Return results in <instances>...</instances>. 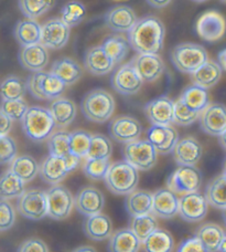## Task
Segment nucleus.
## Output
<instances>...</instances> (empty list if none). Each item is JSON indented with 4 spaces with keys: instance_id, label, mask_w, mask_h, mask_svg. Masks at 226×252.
I'll return each mask as SVG.
<instances>
[{
    "instance_id": "obj_1",
    "label": "nucleus",
    "mask_w": 226,
    "mask_h": 252,
    "mask_svg": "<svg viewBox=\"0 0 226 252\" xmlns=\"http://www.w3.org/2000/svg\"><path fill=\"white\" fill-rule=\"evenodd\" d=\"M166 28L160 19L149 16L137 21L128 32V41L139 55H158L164 47Z\"/></svg>"
},
{
    "instance_id": "obj_2",
    "label": "nucleus",
    "mask_w": 226,
    "mask_h": 252,
    "mask_svg": "<svg viewBox=\"0 0 226 252\" xmlns=\"http://www.w3.org/2000/svg\"><path fill=\"white\" fill-rule=\"evenodd\" d=\"M26 136L33 142H43L51 136L56 122L48 109L41 106H31L21 121Z\"/></svg>"
},
{
    "instance_id": "obj_3",
    "label": "nucleus",
    "mask_w": 226,
    "mask_h": 252,
    "mask_svg": "<svg viewBox=\"0 0 226 252\" xmlns=\"http://www.w3.org/2000/svg\"><path fill=\"white\" fill-rule=\"evenodd\" d=\"M81 109L85 118L94 123H105L115 112V100L110 92L96 89L84 96Z\"/></svg>"
},
{
    "instance_id": "obj_4",
    "label": "nucleus",
    "mask_w": 226,
    "mask_h": 252,
    "mask_svg": "<svg viewBox=\"0 0 226 252\" xmlns=\"http://www.w3.org/2000/svg\"><path fill=\"white\" fill-rule=\"evenodd\" d=\"M139 170L127 161H116L111 164L105 181L108 190L115 195H129L139 182Z\"/></svg>"
},
{
    "instance_id": "obj_5",
    "label": "nucleus",
    "mask_w": 226,
    "mask_h": 252,
    "mask_svg": "<svg viewBox=\"0 0 226 252\" xmlns=\"http://www.w3.org/2000/svg\"><path fill=\"white\" fill-rule=\"evenodd\" d=\"M171 61L182 73L193 74L209 60V56L204 48L200 44L185 42L178 44L171 51Z\"/></svg>"
},
{
    "instance_id": "obj_6",
    "label": "nucleus",
    "mask_w": 226,
    "mask_h": 252,
    "mask_svg": "<svg viewBox=\"0 0 226 252\" xmlns=\"http://www.w3.org/2000/svg\"><path fill=\"white\" fill-rule=\"evenodd\" d=\"M66 85L51 72H34L27 81V89L37 100H56Z\"/></svg>"
},
{
    "instance_id": "obj_7",
    "label": "nucleus",
    "mask_w": 226,
    "mask_h": 252,
    "mask_svg": "<svg viewBox=\"0 0 226 252\" xmlns=\"http://www.w3.org/2000/svg\"><path fill=\"white\" fill-rule=\"evenodd\" d=\"M124 157L125 160L136 169L146 172L157 164L158 152L148 139H137L126 144Z\"/></svg>"
},
{
    "instance_id": "obj_8",
    "label": "nucleus",
    "mask_w": 226,
    "mask_h": 252,
    "mask_svg": "<svg viewBox=\"0 0 226 252\" xmlns=\"http://www.w3.org/2000/svg\"><path fill=\"white\" fill-rule=\"evenodd\" d=\"M17 210L27 219L41 220L48 215V196L47 192L40 189H31L25 191L18 198Z\"/></svg>"
},
{
    "instance_id": "obj_9",
    "label": "nucleus",
    "mask_w": 226,
    "mask_h": 252,
    "mask_svg": "<svg viewBox=\"0 0 226 252\" xmlns=\"http://www.w3.org/2000/svg\"><path fill=\"white\" fill-rule=\"evenodd\" d=\"M202 173L196 166H179L167 181V187L175 193L198 191L202 186Z\"/></svg>"
},
{
    "instance_id": "obj_10",
    "label": "nucleus",
    "mask_w": 226,
    "mask_h": 252,
    "mask_svg": "<svg viewBox=\"0 0 226 252\" xmlns=\"http://www.w3.org/2000/svg\"><path fill=\"white\" fill-rule=\"evenodd\" d=\"M48 215L54 220H64L72 213L74 206V198L69 189L56 185L47 191Z\"/></svg>"
},
{
    "instance_id": "obj_11",
    "label": "nucleus",
    "mask_w": 226,
    "mask_h": 252,
    "mask_svg": "<svg viewBox=\"0 0 226 252\" xmlns=\"http://www.w3.org/2000/svg\"><path fill=\"white\" fill-rule=\"evenodd\" d=\"M209 210V202L205 195L196 191L185 193L180 198L179 215L184 221L198 222L205 218Z\"/></svg>"
},
{
    "instance_id": "obj_12",
    "label": "nucleus",
    "mask_w": 226,
    "mask_h": 252,
    "mask_svg": "<svg viewBox=\"0 0 226 252\" xmlns=\"http://www.w3.org/2000/svg\"><path fill=\"white\" fill-rule=\"evenodd\" d=\"M143 81L132 62L119 66L112 76V85L116 92L123 95H133L138 93Z\"/></svg>"
},
{
    "instance_id": "obj_13",
    "label": "nucleus",
    "mask_w": 226,
    "mask_h": 252,
    "mask_svg": "<svg viewBox=\"0 0 226 252\" xmlns=\"http://www.w3.org/2000/svg\"><path fill=\"white\" fill-rule=\"evenodd\" d=\"M70 39V27L61 20L54 18L45 22L42 26L41 44L47 49L58 50L66 46Z\"/></svg>"
},
{
    "instance_id": "obj_14",
    "label": "nucleus",
    "mask_w": 226,
    "mask_h": 252,
    "mask_svg": "<svg viewBox=\"0 0 226 252\" xmlns=\"http://www.w3.org/2000/svg\"><path fill=\"white\" fill-rule=\"evenodd\" d=\"M197 31L200 38L209 42L222 39L226 31L224 17L216 11H207L197 22Z\"/></svg>"
},
{
    "instance_id": "obj_15",
    "label": "nucleus",
    "mask_w": 226,
    "mask_h": 252,
    "mask_svg": "<svg viewBox=\"0 0 226 252\" xmlns=\"http://www.w3.org/2000/svg\"><path fill=\"white\" fill-rule=\"evenodd\" d=\"M76 210L86 217L101 214L105 207V196L99 189L88 186L81 189L74 198Z\"/></svg>"
},
{
    "instance_id": "obj_16",
    "label": "nucleus",
    "mask_w": 226,
    "mask_h": 252,
    "mask_svg": "<svg viewBox=\"0 0 226 252\" xmlns=\"http://www.w3.org/2000/svg\"><path fill=\"white\" fill-rule=\"evenodd\" d=\"M142 133V127L137 120L130 116H119L110 124V134L118 143L128 144L137 141Z\"/></svg>"
},
{
    "instance_id": "obj_17",
    "label": "nucleus",
    "mask_w": 226,
    "mask_h": 252,
    "mask_svg": "<svg viewBox=\"0 0 226 252\" xmlns=\"http://www.w3.org/2000/svg\"><path fill=\"white\" fill-rule=\"evenodd\" d=\"M148 141L155 146L158 154L167 155L173 152L179 135L170 125H152L148 129Z\"/></svg>"
},
{
    "instance_id": "obj_18",
    "label": "nucleus",
    "mask_w": 226,
    "mask_h": 252,
    "mask_svg": "<svg viewBox=\"0 0 226 252\" xmlns=\"http://www.w3.org/2000/svg\"><path fill=\"white\" fill-rule=\"evenodd\" d=\"M149 122L152 125H171L173 123L174 102L167 96H159L144 106Z\"/></svg>"
},
{
    "instance_id": "obj_19",
    "label": "nucleus",
    "mask_w": 226,
    "mask_h": 252,
    "mask_svg": "<svg viewBox=\"0 0 226 252\" xmlns=\"http://www.w3.org/2000/svg\"><path fill=\"white\" fill-rule=\"evenodd\" d=\"M201 128L212 136H220L226 130V106L210 104L200 116Z\"/></svg>"
},
{
    "instance_id": "obj_20",
    "label": "nucleus",
    "mask_w": 226,
    "mask_h": 252,
    "mask_svg": "<svg viewBox=\"0 0 226 252\" xmlns=\"http://www.w3.org/2000/svg\"><path fill=\"white\" fill-rule=\"evenodd\" d=\"M152 214L162 219H171L179 214L178 193L170 190L169 188H162L152 195Z\"/></svg>"
},
{
    "instance_id": "obj_21",
    "label": "nucleus",
    "mask_w": 226,
    "mask_h": 252,
    "mask_svg": "<svg viewBox=\"0 0 226 252\" xmlns=\"http://www.w3.org/2000/svg\"><path fill=\"white\" fill-rule=\"evenodd\" d=\"M137 16L135 11L128 6L119 4L113 7L105 15L107 27L116 32H129L137 24Z\"/></svg>"
},
{
    "instance_id": "obj_22",
    "label": "nucleus",
    "mask_w": 226,
    "mask_h": 252,
    "mask_svg": "<svg viewBox=\"0 0 226 252\" xmlns=\"http://www.w3.org/2000/svg\"><path fill=\"white\" fill-rule=\"evenodd\" d=\"M172 153L175 163L179 166H196L201 159L203 148L200 142L189 136L180 139Z\"/></svg>"
},
{
    "instance_id": "obj_23",
    "label": "nucleus",
    "mask_w": 226,
    "mask_h": 252,
    "mask_svg": "<svg viewBox=\"0 0 226 252\" xmlns=\"http://www.w3.org/2000/svg\"><path fill=\"white\" fill-rule=\"evenodd\" d=\"M132 63L143 82H153L164 73L165 63L158 55H139Z\"/></svg>"
},
{
    "instance_id": "obj_24",
    "label": "nucleus",
    "mask_w": 226,
    "mask_h": 252,
    "mask_svg": "<svg viewBox=\"0 0 226 252\" xmlns=\"http://www.w3.org/2000/svg\"><path fill=\"white\" fill-rule=\"evenodd\" d=\"M71 172L65 157L49 155L40 166V176L50 185H57Z\"/></svg>"
},
{
    "instance_id": "obj_25",
    "label": "nucleus",
    "mask_w": 226,
    "mask_h": 252,
    "mask_svg": "<svg viewBox=\"0 0 226 252\" xmlns=\"http://www.w3.org/2000/svg\"><path fill=\"white\" fill-rule=\"evenodd\" d=\"M84 64L85 69L93 75H105L116 65L102 46L88 49L85 53Z\"/></svg>"
},
{
    "instance_id": "obj_26",
    "label": "nucleus",
    "mask_w": 226,
    "mask_h": 252,
    "mask_svg": "<svg viewBox=\"0 0 226 252\" xmlns=\"http://www.w3.org/2000/svg\"><path fill=\"white\" fill-rule=\"evenodd\" d=\"M19 62L26 70L34 72L43 71L49 63L48 49L41 43L24 47L19 52Z\"/></svg>"
},
{
    "instance_id": "obj_27",
    "label": "nucleus",
    "mask_w": 226,
    "mask_h": 252,
    "mask_svg": "<svg viewBox=\"0 0 226 252\" xmlns=\"http://www.w3.org/2000/svg\"><path fill=\"white\" fill-rule=\"evenodd\" d=\"M83 229L90 240L103 241L113 235V222L106 215L97 214L85 219Z\"/></svg>"
},
{
    "instance_id": "obj_28",
    "label": "nucleus",
    "mask_w": 226,
    "mask_h": 252,
    "mask_svg": "<svg viewBox=\"0 0 226 252\" xmlns=\"http://www.w3.org/2000/svg\"><path fill=\"white\" fill-rule=\"evenodd\" d=\"M18 43L24 47L41 43L42 26L33 19H25L18 22L13 31Z\"/></svg>"
},
{
    "instance_id": "obj_29",
    "label": "nucleus",
    "mask_w": 226,
    "mask_h": 252,
    "mask_svg": "<svg viewBox=\"0 0 226 252\" xmlns=\"http://www.w3.org/2000/svg\"><path fill=\"white\" fill-rule=\"evenodd\" d=\"M50 72L60 79L65 85L76 83L83 74L81 65L70 58H61V59L54 61Z\"/></svg>"
},
{
    "instance_id": "obj_30",
    "label": "nucleus",
    "mask_w": 226,
    "mask_h": 252,
    "mask_svg": "<svg viewBox=\"0 0 226 252\" xmlns=\"http://www.w3.org/2000/svg\"><path fill=\"white\" fill-rule=\"evenodd\" d=\"M141 244L132 229H121L111 236L108 250L110 252H138Z\"/></svg>"
},
{
    "instance_id": "obj_31",
    "label": "nucleus",
    "mask_w": 226,
    "mask_h": 252,
    "mask_svg": "<svg viewBox=\"0 0 226 252\" xmlns=\"http://www.w3.org/2000/svg\"><path fill=\"white\" fill-rule=\"evenodd\" d=\"M50 112L56 122V126L64 128L73 122L76 116V105L69 98L58 97L50 105Z\"/></svg>"
},
{
    "instance_id": "obj_32",
    "label": "nucleus",
    "mask_w": 226,
    "mask_h": 252,
    "mask_svg": "<svg viewBox=\"0 0 226 252\" xmlns=\"http://www.w3.org/2000/svg\"><path fill=\"white\" fill-rule=\"evenodd\" d=\"M222 71L223 70L219 64V62L207 60L204 64L198 67L192 74L193 84H197L198 87H202L206 90L213 88L221 80Z\"/></svg>"
},
{
    "instance_id": "obj_33",
    "label": "nucleus",
    "mask_w": 226,
    "mask_h": 252,
    "mask_svg": "<svg viewBox=\"0 0 226 252\" xmlns=\"http://www.w3.org/2000/svg\"><path fill=\"white\" fill-rule=\"evenodd\" d=\"M224 236V230L216 223H204L196 233L206 252H218Z\"/></svg>"
},
{
    "instance_id": "obj_34",
    "label": "nucleus",
    "mask_w": 226,
    "mask_h": 252,
    "mask_svg": "<svg viewBox=\"0 0 226 252\" xmlns=\"http://www.w3.org/2000/svg\"><path fill=\"white\" fill-rule=\"evenodd\" d=\"M153 197L146 190H134L126 198V209L132 217L152 213Z\"/></svg>"
},
{
    "instance_id": "obj_35",
    "label": "nucleus",
    "mask_w": 226,
    "mask_h": 252,
    "mask_svg": "<svg viewBox=\"0 0 226 252\" xmlns=\"http://www.w3.org/2000/svg\"><path fill=\"white\" fill-rule=\"evenodd\" d=\"M180 100L190 109L198 112V113H202L210 105V97L207 90L198 87L197 84H192L185 89Z\"/></svg>"
},
{
    "instance_id": "obj_36",
    "label": "nucleus",
    "mask_w": 226,
    "mask_h": 252,
    "mask_svg": "<svg viewBox=\"0 0 226 252\" xmlns=\"http://www.w3.org/2000/svg\"><path fill=\"white\" fill-rule=\"evenodd\" d=\"M26 183L17 176L11 169L0 175V199L19 198L25 190Z\"/></svg>"
},
{
    "instance_id": "obj_37",
    "label": "nucleus",
    "mask_w": 226,
    "mask_h": 252,
    "mask_svg": "<svg viewBox=\"0 0 226 252\" xmlns=\"http://www.w3.org/2000/svg\"><path fill=\"white\" fill-rule=\"evenodd\" d=\"M144 252H172L174 240L171 233L164 229H158L142 241Z\"/></svg>"
},
{
    "instance_id": "obj_38",
    "label": "nucleus",
    "mask_w": 226,
    "mask_h": 252,
    "mask_svg": "<svg viewBox=\"0 0 226 252\" xmlns=\"http://www.w3.org/2000/svg\"><path fill=\"white\" fill-rule=\"evenodd\" d=\"M10 169L25 183L33 181L37 177L38 173H40V167L37 160L29 155L16 157L15 160L11 163Z\"/></svg>"
},
{
    "instance_id": "obj_39",
    "label": "nucleus",
    "mask_w": 226,
    "mask_h": 252,
    "mask_svg": "<svg viewBox=\"0 0 226 252\" xmlns=\"http://www.w3.org/2000/svg\"><path fill=\"white\" fill-rule=\"evenodd\" d=\"M27 82L19 76L9 75L0 83V96L2 101L20 100L27 92Z\"/></svg>"
},
{
    "instance_id": "obj_40",
    "label": "nucleus",
    "mask_w": 226,
    "mask_h": 252,
    "mask_svg": "<svg viewBox=\"0 0 226 252\" xmlns=\"http://www.w3.org/2000/svg\"><path fill=\"white\" fill-rule=\"evenodd\" d=\"M102 47L105 49L106 52L108 53L113 61L117 63H120L126 59V57L128 56L130 44L129 41L125 37L120 34L112 35V37L107 38L105 41L103 42Z\"/></svg>"
},
{
    "instance_id": "obj_41",
    "label": "nucleus",
    "mask_w": 226,
    "mask_h": 252,
    "mask_svg": "<svg viewBox=\"0 0 226 252\" xmlns=\"http://www.w3.org/2000/svg\"><path fill=\"white\" fill-rule=\"evenodd\" d=\"M158 227H159V223H158L156 216L152 213L133 217L132 221H130V229L141 242L146 240L151 233L158 230L159 229Z\"/></svg>"
},
{
    "instance_id": "obj_42",
    "label": "nucleus",
    "mask_w": 226,
    "mask_h": 252,
    "mask_svg": "<svg viewBox=\"0 0 226 252\" xmlns=\"http://www.w3.org/2000/svg\"><path fill=\"white\" fill-rule=\"evenodd\" d=\"M205 197L210 206L218 209H226V179L223 175L209 184Z\"/></svg>"
},
{
    "instance_id": "obj_43",
    "label": "nucleus",
    "mask_w": 226,
    "mask_h": 252,
    "mask_svg": "<svg viewBox=\"0 0 226 252\" xmlns=\"http://www.w3.org/2000/svg\"><path fill=\"white\" fill-rule=\"evenodd\" d=\"M113 153V145L105 135H92L90 146L86 155L87 159H110Z\"/></svg>"
},
{
    "instance_id": "obj_44",
    "label": "nucleus",
    "mask_w": 226,
    "mask_h": 252,
    "mask_svg": "<svg viewBox=\"0 0 226 252\" xmlns=\"http://www.w3.org/2000/svg\"><path fill=\"white\" fill-rule=\"evenodd\" d=\"M85 16H86V8L78 0H72L65 3L61 10V20L70 28L79 26L84 20Z\"/></svg>"
},
{
    "instance_id": "obj_45",
    "label": "nucleus",
    "mask_w": 226,
    "mask_h": 252,
    "mask_svg": "<svg viewBox=\"0 0 226 252\" xmlns=\"http://www.w3.org/2000/svg\"><path fill=\"white\" fill-rule=\"evenodd\" d=\"M54 6V0H19V8L27 19H37Z\"/></svg>"
},
{
    "instance_id": "obj_46",
    "label": "nucleus",
    "mask_w": 226,
    "mask_h": 252,
    "mask_svg": "<svg viewBox=\"0 0 226 252\" xmlns=\"http://www.w3.org/2000/svg\"><path fill=\"white\" fill-rule=\"evenodd\" d=\"M50 155L57 157H66L71 154L70 133L65 130H58L49 137L48 142Z\"/></svg>"
},
{
    "instance_id": "obj_47",
    "label": "nucleus",
    "mask_w": 226,
    "mask_h": 252,
    "mask_svg": "<svg viewBox=\"0 0 226 252\" xmlns=\"http://www.w3.org/2000/svg\"><path fill=\"white\" fill-rule=\"evenodd\" d=\"M92 135L85 132V130H75V132L70 133V150L71 154L80 157H86Z\"/></svg>"
},
{
    "instance_id": "obj_48",
    "label": "nucleus",
    "mask_w": 226,
    "mask_h": 252,
    "mask_svg": "<svg viewBox=\"0 0 226 252\" xmlns=\"http://www.w3.org/2000/svg\"><path fill=\"white\" fill-rule=\"evenodd\" d=\"M201 113L193 111L188 107L184 103L180 100L174 102V114L173 123L181 126H189L193 124L198 119H200Z\"/></svg>"
},
{
    "instance_id": "obj_49",
    "label": "nucleus",
    "mask_w": 226,
    "mask_h": 252,
    "mask_svg": "<svg viewBox=\"0 0 226 252\" xmlns=\"http://www.w3.org/2000/svg\"><path fill=\"white\" fill-rule=\"evenodd\" d=\"M110 159H87L84 165V174L93 181L105 179L110 169Z\"/></svg>"
},
{
    "instance_id": "obj_50",
    "label": "nucleus",
    "mask_w": 226,
    "mask_h": 252,
    "mask_svg": "<svg viewBox=\"0 0 226 252\" xmlns=\"http://www.w3.org/2000/svg\"><path fill=\"white\" fill-rule=\"evenodd\" d=\"M28 109V104H27L24 98H20V100L2 101L1 105H0V110L7 116H9L12 121H22Z\"/></svg>"
},
{
    "instance_id": "obj_51",
    "label": "nucleus",
    "mask_w": 226,
    "mask_h": 252,
    "mask_svg": "<svg viewBox=\"0 0 226 252\" xmlns=\"http://www.w3.org/2000/svg\"><path fill=\"white\" fill-rule=\"evenodd\" d=\"M17 157V144L12 137L0 136V165L11 164Z\"/></svg>"
},
{
    "instance_id": "obj_52",
    "label": "nucleus",
    "mask_w": 226,
    "mask_h": 252,
    "mask_svg": "<svg viewBox=\"0 0 226 252\" xmlns=\"http://www.w3.org/2000/svg\"><path fill=\"white\" fill-rule=\"evenodd\" d=\"M16 222V210L6 199H0V231L11 229Z\"/></svg>"
},
{
    "instance_id": "obj_53",
    "label": "nucleus",
    "mask_w": 226,
    "mask_h": 252,
    "mask_svg": "<svg viewBox=\"0 0 226 252\" xmlns=\"http://www.w3.org/2000/svg\"><path fill=\"white\" fill-rule=\"evenodd\" d=\"M17 252H49V248L41 239L31 238L22 242Z\"/></svg>"
},
{
    "instance_id": "obj_54",
    "label": "nucleus",
    "mask_w": 226,
    "mask_h": 252,
    "mask_svg": "<svg viewBox=\"0 0 226 252\" xmlns=\"http://www.w3.org/2000/svg\"><path fill=\"white\" fill-rule=\"evenodd\" d=\"M177 252H206L198 237L190 238L179 246Z\"/></svg>"
},
{
    "instance_id": "obj_55",
    "label": "nucleus",
    "mask_w": 226,
    "mask_h": 252,
    "mask_svg": "<svg viewBox=\"0 0 226 252\" xmlns=\"http://www.w3.org/2000/svg\"><path fill=\"white\" fill-rule=\"evenodd\" d=\"M12 127V120L0 110V136L8 135Z\"/></svg>"
},
{
    "instance_id": "obj_56",
    "label": "nucleus",
    "mask_w": 226,
    "mask_h": 252,
    "mask_svg": "<svg viewBox=\"0 0 226 252\" xmlns=\"http://www.w3.org/2000/svg\"><path fill=\"white\" fill-rule=\"evenodd\" d=\"M146 1L153 8L161 9V8H165L168 6V4L172 1V0H146Z\"/></svg>"
},
{
    "instance_id": "obj_57",
    "label": "nucleus",
    "mask_w": 226,
    "mask_h": 252,
    "mask_svg": "<svg viewBox=\"0 0 226 252\" xmlns=\"http://www.w3.org/2000/svg\"><path fill=\"white\" fill-rule=\"evenodd\" d=\"M218 59H219V64L222 67V70L226 71V49L224 50L221 51L218 56Z\"/></svg>"
},
{
    "instance_id": "obj_58",
    "label": "nucleus",
    "mask_w": 226,
    "mask_h": 252,
    "mask_svg": "<svg viewBox=\"0 0 226 252\" xmlns=\"http://www.w3.org/2000/svg\"><path fill=\"white\" fill-rule=\"evenodd\" d=\"M72 252H97V251L90 246H83V247H80V248H78V249L73 250Z\"/></svg>"
},
{
    "instance_id": "obj_59",
    "label": "nucleus",
    "mask_w": 226,
    "mask_h": 252,
    "mask_svg": "<svg viewBox=\"0 0 226 252\" xmlns=\"http://www.w3.org/2000/svg\"><path fill=\"white\" fill-rule=\"evenodd\" d=\"M220 143H221V145H222L225 150H226V130L225 132L222 134V135H220Z\"/></svg>"
},
{
    "instance_id": "obj_60",
    "label": "nucleus",
    "mask_w": 226,
    "mask_h": 252,
    "mask_svg": "<svg viewBox=\"0 0 226 252\" xmlns=\"http://www.w3.org/2000/svg\"><path fill=\"white\" fill-rule=\"evenodd\" d=\"M219 252H226V232H225V236H224V238H223L222 244H221Z\"/></svg>"
},
{
    "instance_id": "obj_61",
    "label": "nucleus",
    "mask_w": 226,
    "mask_h": 252,
    "mask_svg": "<svg viewBox=\"0 0 226 252\" xmlns=\"http://www.w3.org/2000/svg\"><path fill=\"white\" fill-rule=\"evenodd\" d=\"M192 1H194V2H204V1H206V0H192Z\"/></svg>"
},
{
    "instance_id": "obj_62",
    "label": "nucleus",
    "mask_w": 226,
    "mask_h": 252,
    "mask_svg": "<svg viewBox=\"0 0 226 252\" xmlns=\"http://www.w3.org/2000/svg\"><path fill=\"white\" fill-rule=\"evenodd\" d=\"M223 176L226 179V165H225V168H224V172H223Z\"/></svg>"
},
{
    "instance_id": "obj_63",
    "label": "nucleus",
    "mask_w": 226,
    "mask_h": 252,
    "mask_svg": "<svg viewBox=\"0 0 226 252\" xmlns=\"http://www.w3.org/2000/svg\"><path fill=\"white\" fill-rule=\"evenodd\" d=\"M224 221L226 223V209H224Z\"/></svg>"
},
{
    "instance_id": "obj_64",
    "label": "nucleus",
    "mask_w": 226,
    "mask_h": 252,
    "mask_svg": "<svg viewBox=\"0 0 226 252\" xmlns=\"http://www.w3.org/2000/svg\"><path fill=\"white\" fill-rule=\"evenodd\" d=\"M221 1H223V2H226V0H221Z\"/></svg>"
}]
</instances>
